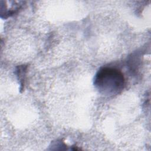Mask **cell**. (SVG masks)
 I'll return each mask as SVG.
<instances>
[{"label":"cell","instance_id":"cell-1","mask_svg":"<svg viewBox=\"0 0 151 151\" xmlns=\"http://www.w3.org/2000/svg\"><path fill=\"white\" fill-rule=\"evenodd\" d=\"M94 85L101 94L111 97L123 91L125 86V78L123 73L117 68L102 67L94 76Z\"/></svg>","mask_w":151,"mask_h":151}]
</instances>
